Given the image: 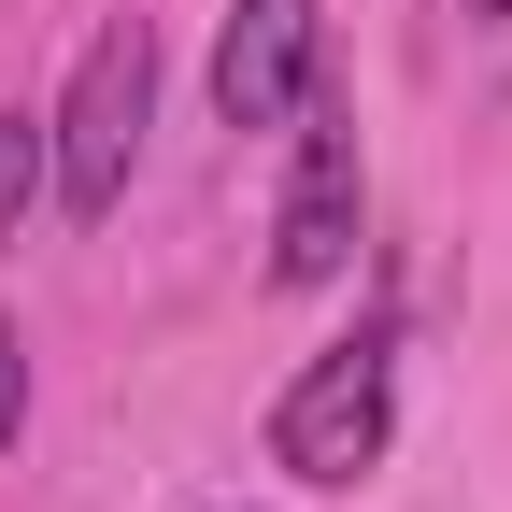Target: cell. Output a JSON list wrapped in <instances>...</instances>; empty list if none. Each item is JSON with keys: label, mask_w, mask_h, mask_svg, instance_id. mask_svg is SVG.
Segmentation results:
<instances>
[{"label": "cell", "mask_w": 512, "mask_h": 512, "mask_svg": "<svg viewBox=\"0 0 512 512\" xmlns=\"http://www.w3.org/2000/svg\"><path fill=\"white\" fill-rule=\"evenodd\" d=\"M143 128H157V29H143V15H114V29L86 43L72 100L43 114V143H57V214H72V228H100V214L128 200Z\"/></svg>", "instance_id": "cell-1"}, {"label": "cell", "mask_w": 512, "mask_h": 512, "mask_svg": "<svg viewBox=\"0 0 512 512\" xmlns=\"http://www.w3.org/2000/svg\"><path fill=\"white\" fill-rule=\"evenodd\" d=\"M470 15H512V0H470Z\"/></svg>", "instance_id": "cell-7"}, {"label": "cell", "mask_w": 512, "mask_h": 512, "mask_svg": "<svg viewBox=\"0 0 512 512\" xmlns=\"http://www.w3.org/2000/svg\"><path fill=\"white\" fill-rule=\"evenodd\" d=\"M313 0H242L228 15V43H214V114L228 128H285L299 100H313Z\"/></svg>", "instance_id": "cell-3"}, {"label": "cell", "mask_w": 512, "mask_h": 512, "mask_svg": "<svg viewBox=\"0 0 512 512\" xmlns=\"http://www.w3.org/2000/svg\"><path fill=\"white\" fill-rule=\"evenodd\" d=\"M342 256H356V128L313 114L299 185H285V214H271V285H342Z\"/></svg>", "instance_id": "cell-4"}, {"label": "cell", "mask_w": 512, "mask_h": 512, "mask_svg": "<svg viewBox=\"0 0 512 512\" xmlns=\"http://www.w3.org/2000/svg\"><path fill=\"white\" fill-rule=\"evenodd\" d=\"M57 185V143H43V114H0V242L29 228V200Z\"/></svg>", "instance_id": "cell-5"}, {"label": "cell", "mask_w": 512, "mask_h": 512, "mask_svg": "<svg viewBox=\"0 0 512 512\" xmlns=\"http://www.w3.org/2000/svg\"><path fill=\"white\" fill-rule=\"evenodd\" d=\"M15 427H29V342H15V313H0V456H15Z\"/></svg>", "instance_id": "cell-6"}, {"label": "cell", "mask_w": 512, "mask_h": 512, "mask_svg": "<svg viewBox=\"0 0 512 512\" xmlns=\"http://www.w3.org/2000/svg\"><path fill=\"white\" fill-rule=\"evenodd\" d=\"M271 456H285L299 484H356V470H384V342H370V328H356V342H328V356L285 384Z\"/></svg>", "instance_id": "cell-2"}]
</instances>
